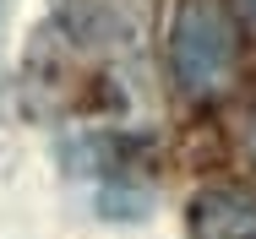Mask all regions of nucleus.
<instances>
[{"mask_svg": "<svg viewBox=\"0 0 256 239\" xmlns=\"http://www.w3.org/2000/svg\"><path fill=\"white\" fill-rule=\"evenodd\" d=\"M169 65L180 93L212 103L234 87L240 76V22L229 0H180L169 27Z\"/></svg>", "mask_w": 256, "mask_h": 239, "instance_id": "1", "label": "nucleus"}, {"mask_svg": "<svg viewBox=\"0 0 256 239\" xmlns=\"http://www.w3.org/2000/svg\"><path fill=\"white\" fill-rule=\"evenodd\" d=\"M191 239H256V196L240 185H207L191 201Z\"/></svg>", "mask_w": 256, "mask_h": 239, "instance_id": "2", "label": "nucleus"}, {"mask_svg": "<svg viewBox=\"0 0 256 239\" xmlns=\"http://www.w3.org/2000/svg\"><path fill=\"white\" fill-rule=\"evenodd\" d=\"M251 5H256V0H251Z\"/></svg>", "mask_w": 256, "mask_h": 239, "instance_id": "3", "label": "nucleus"}]
</instances>
